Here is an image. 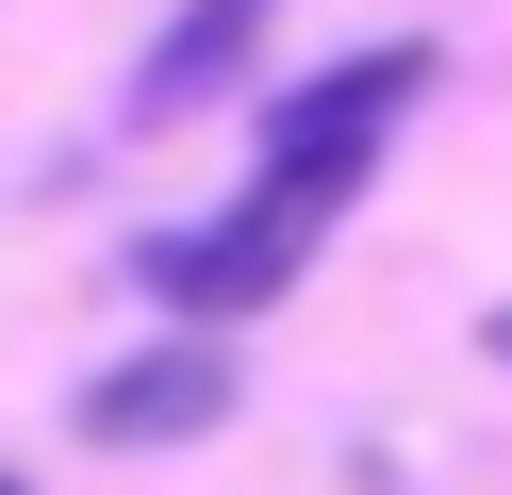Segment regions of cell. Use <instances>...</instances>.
Listing matches in <instances>:
<instances>
[{"instance_id":"1","label":"cell","mask_w":512,"mask_h":495,"mask_svg":"<svg viewBox=\"0 0 512 495\" xmlns=\"http://www.w3.org/2000/svg\"><path fill=\"white\" fill-rule=\"evenodd\" d=\"M430 99V50H347V66H314V83H281L265 99V132H248V182L265 198H298V215H347V198L380 182V149H397V116Z\"/></svg>"},{"instance_id":"2","label":"cell","mask_w":512,"mask_h":495,"mask_svg":"<svg viewBox=\"0 0 512 495\" xmlns=\"http://www.w3.org/2000/svg\"><path fill=\"white\" fill-rule=\"evenodd\" d=\"M314 231H331V215H298V198H265V182H248L232 215L149 231V248H133V297H166L182 330H232V314H265V297L314 264Z\"/></svg>"},{"instance_id":"3","label":"cell","mask_w":512,"mask_h":495,"mask_svg":"<svg viewBox=\"0 0 512 495\" xmlns=\"http://www.w3.org/2000/svg\"><path fill=\"white\" fill-rule=\"evenodd\" d=\"M215 413H232V347L215 330H166V347L83 380V446H199Z\"/></svg>"},{"instance_id":"4","label":"cell","mask_w":512,"mask_h":495,"mask_svg":"<svg viewBox=\"0 0 512 495\" xmlns=\"http://www.w3.org/2000/svg\"><path fill=\"white\" fill-rule=\"evenodd\" d=\"M248 50H265V0H182V17L149 33V66H133V132H166V116H199V99H232Z\"/></svg>"},{"instance_id":"5","label":"cell","mask_w":512,"mask_h":495,"mask_svg":"<svg viewBox=\"0 0 512 495\" xmlns=\"http://www.w3.org/2000/svg\"><path fill=\"white\" fill-rule=\"evenodd\" d=\"M479 347H496V363H512V297H496V330H479Z\"/></svg>"},{"instance_id":"6","label":"cell","mask_w":512,"mask_h":495,"mask_svg":"<svg viewBox=\"0 0 512 495\" xmlns=\"http://www.w3.org/2000/svg\"><path fill=\"white\" fill-rule=\"evenodd\" d=\"M0 495H17V479H0Z\"/></svg>"}]
</instances>
